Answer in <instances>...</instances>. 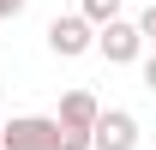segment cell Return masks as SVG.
Wrapping results in <instances>:
<instances>
[{
  "label": "cell",
  "mask_w": 156,
  "mask_h": 150,
  "mask_svg": "<svg viewBox=\"0 0 156 150\" xmlns=\"http://www.w3.org/2000/svg\"><path fill=\"white\" fill-rule=\"evenodd\" d=\"M0 150H60V120L54 114H18L0 126Z\"/></svg>",
  "instance_id": "cell-1"
},
{
  "label": "cell",
  "mask_w": 156,
  "mask_h": 150,
  "mask_svg": "<svg viewBox=\"0 0 156 150\" xmlns=\"http://www.w3.org/2000/svg\"><path fill=\"white\" fill-rule=\"evenodd\" d=\"M48 48H54L60 60H78L96 48V24H84V12H60V18H48Z\"/></svg>",
  "instance_id": "cell-2"
},
{
  "label": "cell",
  "mask_w": 156,
  "mask_h": 150,
  "mask_svg": "<svg viewBox=\"0 0 156 150\" xmlns=\"http://www.w3.org/2000/svg\"><path fill=\"white\" fill-rule=\"evenodd\" d=\"M138 114L132 108H102L96 132H90V150H138Z\"/></svg>",
  "instance_id": "cell-3"
},
{
  "label": "cell",
  "mask_w": 156,
  "mask_h": 150,
  "mask_svg": "<svg viewBox=\"0 0 156 150\" xmlns=\"http://www.w3.org/2000/svg\"><path fill=\"white\" fill-rule=\"evenodd\" d=\"M96 54L108 60V66H132V60L144 54V36H138V24H126V18L102 24V30H96Z\"/></svg>",
  "instance_id": "cell-4"
},
{
  "label": "cell",
  "mask_w": 156,
  "mask_h": 150,
  "mask_svg": "<svg viewBox=\"0 0 156 150\" xmlns=\"http://www.w3.org/2000/svg\"><path fill=\"white\" fill-rule=\"evenodd\" d=\"M66 132H96V120H102V102L90 90H66L60 96V114H54Z\"/></svg>",
  "instance_id": "cell-5"
},
{
  "label": "cell",
  "mask_w": 156,
  "mask_h": 150,
  "mask_svg": "<svg viewBox=\"0 0 156 150\" xmlns=\"http://www.w3.org/2000/svg\"><path fill=\"white\" fill-rule=\"evenodd\" d=\"M78 12H84V24H96V30H102V24H114V18H120V0H84Z\"/></svg>",
  "instance_id": "cell-6"
},
{
  "label": "cell",
  "mask_w": 156,
  "mask_h": 150,
  "mask_svg": "<svg viewBox=\"0 0 156 150\" xmlns=\"http://www.w3.org/2000/svg\"><path fill=\"white\" fill-rule=\"evenodd\" d=\"M60 150H90V132H66L60 126Z\"/></svg>",
  "instance_id": "cell-7"
},
{
  "label": "cell",
  "mask_w": 156,
  "mask_h": 150,
  "mask_svg": "<svg viewBox=\"0 0 156 150\" xmlns=\"http://www.w3.org/2000/svg\"><path fill=\"white\" fill-rule=\"evenodd\" d=\"M138 36H144V42L156 48V6H144V18H138Z\"/></svg>",
  "instance_id": "cell-8"
},
{
  "label": "cell",
  "mask_w": 156,
  "mask_h": 150,
  "mask_svg": "<svg viewBox=\"0 0 156 150\" xmlns=\"http://www.w3.org/2000/svg\"><path fill=\"white\" fill-rule=\"evenodd\" d=\"M24 6H30V0H0V18H18Z\"/></svg>",
  "instance_id": "cell-9"
},
{
  "label": "cell",
  "mask_w": 156,
  "mask_h": 150,
  "mask_svg": "<svg viewBox=\"0 0 156 150\" xmlns=\"http://www.w3.org/2000/svg\"><path fill=\"white\" fill-rule=\"evenodd\" d=\"M144 90H150V96H156V54H150V60H144Z\"/></svg>",
  "instance_id": "cell-10"
},
{
  "label": "cell",
  "mask_w": 156,
  "mask_h": 150,
  "mask_svg": "<svg viewBox=\"0 0 156 150\" xmlns=\"http://www.w3.org/2000/svg\"><path fill=\"white\" fill-rule=\"evenodd\" d=\"M0 126H6V120H0Z\"/></svg>",
  "instance_id": "cell-11"
},
{
  "label": "cell",
  "mask_w": 156,
  "mask_h": 150,
  "mask_svg": "<svg viewBox=\"0 0 156 150\" xmlns=\"http://www.w3.org/2000/svg\"><path fill=\"white\" fill-rule=\"evenodd\" d=\"M150 6H156V0H150Z\"/></svg>",
  "instance_id": "cell-12"
}]
</instances>
